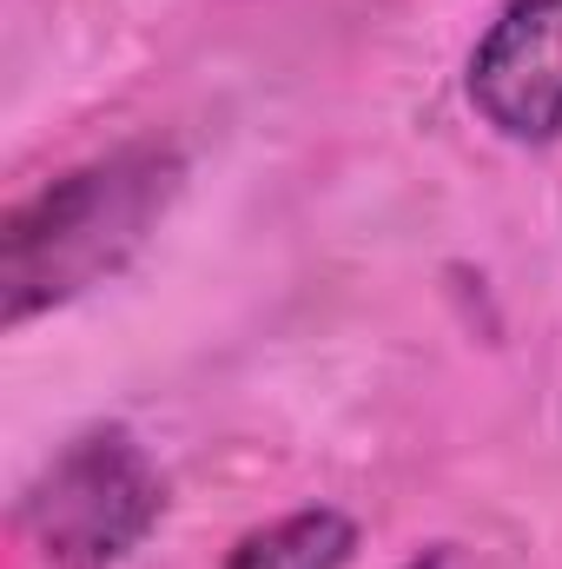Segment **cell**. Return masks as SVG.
Here are the masks:
<instances>
[{"label":"cell","instance_id":"cell-1","mask_svg":"<svg viewBox=\"0 0 562 569\" xmlns=\"http://www.w3.org/2000/svg\"><path fill=\"white\" fill-rule=\"evenodd\" d=\"M172 192H179V159L159 146H133L73 166L33 199H20L0 226V318L20 331L27 318L113 279L165 219Z\"/></svg>","mask_w":562,"mask_h":569},{"label":"cell","instance_id":"cell-2","mask_svg":"<svg viewBox=\"0 0 562 569\" xmlns=\"http://www.w3.org/2000/svg\"><path fill=\"white\" fill-rule=\"evenodd\" d=\"M165 510V477L120 425L80 430L20 497V530L47 569H120Z\"/></svg>","mask_w":562,"mask_h":569},{"label":"cell","instance_id":"cell-3","mask_svg":"<svg viewBox=\"0 0 562 569\" xmlns=\"http://www.w3.org/2000/svg\"><path fill=\"white\" fill-rule=\"evenodd\" d=\"M470 107L490 133L543 146L562 133V0H510L470 53Z\"/></svg>","mask_w":562,"mask_h":569},{"label":"cell","instance_id":"cell-4","mask_svg":"<svg viewBox=\"0 0 562 569\" xmlns=\"http://www.w3.org/2000/svg\"><path fill=\"white\" fill-rule=\"evenodd\" d=\"M358 550V523L331 503H311V510H291L279 523L252 530L225 569H344Z\"/></svg>","mask_w":562,"mask_h":569},{"label":"cell","instance_id":"cell-5","mask_svg":"<svg viewBox=\"0 0 562 569\" xmlns=\"http://www.w3.org/2000/svg\"><path fill=\"white\" fill-rule=\"evenodd\" d=\"M404 569H456V557H450V550L436 543V550H423V557H411Z\"/></svg>","mask_w":562,"mask_h":569}]
</instances>
